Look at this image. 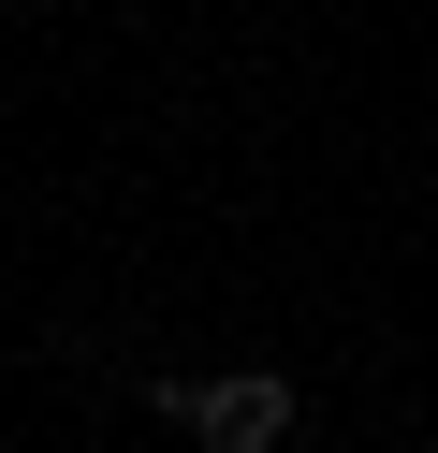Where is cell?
<instances>
[{"label": "cell", "instance_id": "obj_1", "mask_svg": "<svg viewBox=\"0 0 438 453\" xmlns=\"http://www.w3.org/2000/svg\"><path fill=\"white\" fill-rule=\"evenodd\" d=\"M161 410L190 424L204 453H278V439H292V380H278V365H234V380H161Z\"/></svg>", "mask_w": 438, "mask_h": 453}]
</instances>
